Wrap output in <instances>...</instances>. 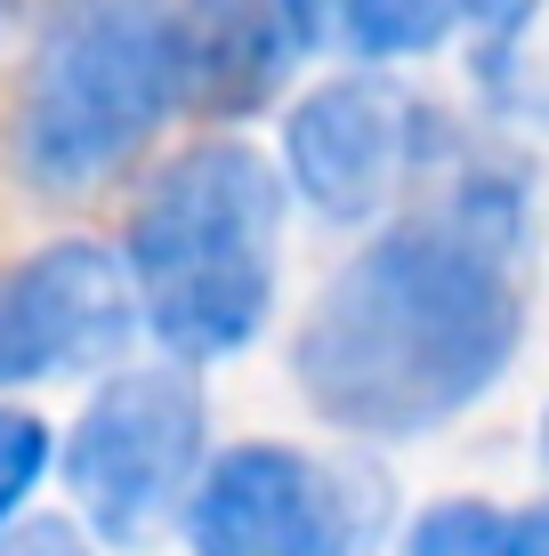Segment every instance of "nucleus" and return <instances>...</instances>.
<instances>
[{
	"label": "nucleus",
	"mask_w": 549,
	"mask_h": 556,
	"mask_svg": "<svg viewBox=\"0 0 549 556\" xmlns=\"http://www.w3.org/2000/svg\"><path fill=\"white\" fill-rule=\"evenodd\" d=\"M517 355L509 210L461 202L380 235L299 323V388L332 428L421 435L477 404Z\"/></svg>",
	"instance_id": "f257e3e1"
},
{
	"label": "nucleus",
	"mask_w": 549,
	"mask_h": 556,
	"mask_svg": "<svg viewBox=\"0 0 549 556\" xmlns=\"http://www.w3.org/2000/svg\"><path fill=\"white\" fill-rule=\"evenodd\" d=\"M283 186L251 146H186L129 210V291L170 355L211 363L259 339L275 306Z\"/></svg>",
	"instance_id": "f03ea898"
},
{
	"label": "nucleus",
	"mask_w": 549,
	"mask_h": 556,
	"mask_svg": "<svg viewBox=\"0 0 549 556\" xmlns=\"http://www.w3.org/2000/svg\"><path fill=\"white\" fill-rule=\"evenodd\" d=\"M186 105V0H82L57 16L9 113V169L33 194L113 178Z\"/></svg>",
	"instance_id": "7ed1b4c3"
},
{
	"label": "nucleus",
	"mask_w": 549,
	"mask_h": 556,
	"mask_svg": "<svg viewBox=\"0 0 549 556\" xmlns=\"http://www.w3.org/2000/svg\"><path fill=\"white\" fill-rule=\"evenodd\" d=\"M202 459V395L186 371H129L65 435V484L82 501L89 532L105 541H146L162 508L195 484Z\"/></svg>",
	"instance_id": "20e7f679"
},
{
	"label": "nucleus",
	"mask_w": 549,
	"mask_h": 556,
	"mask_svg": "<svg viewBox=\"0 0 549 556\" xmlns=\"http://www.w3.org/2000/svg\"><path fill=\"white\" fill-rule=\"evenodd\" d=\"M372 525L380 492L291 444H242L211 459L186 508L195 556H364Z\"/></svg>",
	"instance_id": "39448f33"
},
{
	"label": "nucleus",
	"mask_w": 549,
	"mask_h": 556,
	"mask_svg": "<svg viewBox=\"0 0 549 556\" xmlns=\"http://www.w3.org/2000/svg\"><path fill=\"white\" fill-rule=\"evenodd\" d=\"M283 153H291V178L315 210L364 218L437 153V113L404 98L396 81H380V73H339L332 89H315L291 113Z\"/></svg>",
	"instance_id": "423d86ee"
},
{
	"label": "nucleus",
	"mask_w": 549,
	"mask_h": 556,
	"mask_svg": "<svg viewBox=\"0 0 549 556\" xmlns=\"http://www.w3.org/2000/svg\"><path fill=\"white\" fill-rule=\"evenodd\" d=\"M129 323H138V291L122 282V266L89 242H49L0 275V388L122 355Z\"/></svg>",
	"instance_id": "0eeeda50"
},
{
	"label": "nucleus",
	"mask_w": 549,
	"mask_h": 556,
	"mask_svg": "<svg viewBox=\"0 0 549 556\" xmlns=\"http://www.w3.org/2000/svg\"><path fill=\"white\" fill-rule=\"evenodd\" d=\"M308 49L291 0H186V105L251 113L291 81V56Z\"/></svg>",
	"instance_id": "6e6552de"
},
{
	"label": "nucleus",
	"mask_w": 549,
	"mask_h": 556,
	"mask_svg": "<svg viewBox=\"0 0 549 556\" xmlns=\"http://www.w3.org/2000/svg\"><path fill=\"white\" fill-rule=\"evenodd\" d=\"M308 41H339L355 56H421L461 16V0H291Z\"/></svg>",
	"instance_id": "1a4fd4ad"
},
{
	"label": "nucleus",
	"mask_w": 549,
	"mask_h": 556,
	"mask_svg": "<svg viewBox=\"0 0 549 556\" xmlns=\"http://www.w3.org/2000/svg\"><path fill=\"white\" fill-rule=\"evenodd\" d=\"M404 556H549V501H534V508L437 501L412 525Z\"/></svg>",
	"instance_id": "9d476101"
},
{
	"label": "nucleus",
	"mask_w": 549,
	"mask_h": 556,
	"mask_svg": "<svg viewBox=\"0 0 549 556\" xmlns=\"http://www.w3.org/2000/svg\"><path fill=\"white\" fill-rule=\"evenodd\" d=\"M49 468V428L33 412H0V525L25 508V492Z\"/></svg>",
	"instance_id": "9b49d317"
},
{
	"label": "nucleus",
	"mask_w": 549,
	"mask_h": 556,
	"mask_svg": "<svg viewBox=\"0 0 549 556\" xmlns=\"http://www.w3.org/2000/svg\"><path fill=\"white\" fill-rule=\"evenodd\" d=\"M0 556H98V548L57 516H25V525H0Z\"/></svg>",
	"instance_id": "f8f14e48"
},
{
	"label": "nucleus",
	"mask_w": 549,
	"mask_h": 556,
	"mask_svg": "<svg viewBox=\"0 0 549 556\" xmlns=\"http://www.w3.org/2000/svg\"><path fill=\"white\" fill-rule=\"evenodd\" d=\"M16 9H25V0H0V33H9V25H16Z\"/></svg>",
	"instance_id": "ddd939ff"
},
{
	"label": "nucleus",
	"mask_w": 549,
	"mask_h": 556,
	"mask_svg": "<svg viewBox=\"0 0 549 556\" xmlns=\"http://www.w3.org/2000/svg\"><path fill=\"white\" fill-rule=\"evenodd\" d=\"M541 452H549V419H541Z\"/></svg>",
	"instance_id": "4468645a"
}]
</instances>
